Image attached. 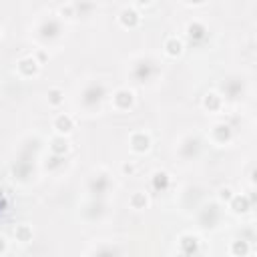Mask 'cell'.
I'll use <instances>...</instances> for the list:
<instances>
[{"label":"cell","mask_w":257,"mask_h":257,"mask_svg":"<svg viewBox=\"0 0 257 257\" xmlns=\"http://www.w3.org/2000/svg\"><path fill=\"white\" fill-rule=\"evenodd\" d=\"M131 143V151L133 153H147L151 149V137L145 131H135L128 139Z\"/></svg>","instance_id":"6da1fadb"},{"label":"cell","mask_w":257,"mask_h":257,"mask_svg":"<svg viewBox=\"0 0 257 257\" xmlns=\"http://www.w3.org/2000/svg\"><path fill=\"white\" fill-rule=\"evenodd\" d=\"M133 102H135V94H133L128 88H118V90H114V94H112V104H114L116 110H126V108L133 106Z\"/></svg>","instance_id":"7a4b0ae2"},{"label":"cell","mask_w":257,"mask_h":257,"mask_svg":"<svg viewBox=\"0 0 257 257\" xmlns=\"http://www.w3.org/2000/svg\"><path fill=\"white\" fill-rule=\"evenodd\" d=\"M38 68H40V62L36 58H32V56H24V58H20L16 62V70L20 72V76H26V78L34 76L38 72Z\"/></svg>","instance_id":"3957f363"},{"label":"cell","mask_w":257,"mask_h":257,"mask_svg":"<svg viewBox=\"0 0 257 257\" xmlns=\"http://www.w3.org/2000/svg\"><path fill=\"white\" fill-rule=\"evenodd\" d=\"M52 126H54V131H56L58 135H68V133H72V128H74V118H72L70 114L62 112V114H58V116L54 118Z\"/></svg>","instance_id":"277c9868"},{"label":"cell","mask_w":257,"mask_h":257,"mask_svg":"<svg viewBox=\"0 0 257 257\" xmlns=\"http://www.w3.org/2000/svg\"><path fill=\"white\" fill-rule=\"evenodd\" d=\"M118 22L124 28H135V26H139L141 16H139V12L135 8H122L120 14H118Z\"/></svg>","instance_id":"5b68a950"},{"label":"cell","mask_w":257,"mask_h":257,"mask_svg":"<svg viewBox=\"0 0 257 257\" xmlns=\"http://www.w3.org/2000/svg\"><path fill=\"white\" fill-rule=\"evenodd\" d=\"M229 207H231L233 213L241 215V213H247V211L251 209V201H249L245 195H233V197L229 199Z\"/></svg>","instance_id":"8992f818"},{"label":"cell","mask_w":257,"mask_h":257,"mask_svg":"<svg viewBox=\"0 0 257 257\" xmlns=\"http://www.w3.org/2000/svg\"><path fill=\"white\" fill-rule=\"evenodd\" d=\"M211 139L217 143V145H225L229 139H231V128L227 124H215L213 131H211Z\"/></svg>","instance_id":"52a82bcc"},{"label":"cell","mask_w":257,"mask_h":257,"mask_svg":"<svg viewBox=\"0 0 257 257\" xmlns=\"http://www.w3.org/2000/svg\"><path fill=\"white\" fill-rule=\"evenodd\" d=\"M50 151H52V155L62 157V155L68 151V139H66V135H56V137L50 141Z\"/></svg>","instance_id":"ba28073f"},{"label":"cell","mask_w":257,"mask_h":257,"mask_svg":"<svg viewBox=\"0 0 257 257\" xmlns=\"http://www.w3.org/2000/svg\"><path fill=\"white\" fill-rule=\"evenodd\" d=\"M221 104H223V98L217 94V92H207L205 96H203V106H205V110H209V112H215V110H219L221 108Z\"/></svg>","instance_id":"9c48e42d"},{"label":"cell","mask_w":257,"mask_h":257,"mask_svg":"<svg viewBox=\"0 0 257 257\" xmlns=\"http://www.w3.org/2000/svg\"><path fill=\"white\" fill-rule=\"evenodd\" d=\"M165 52L169 54V56H181L183 54V42L177 38V36H169L167 40H165Z\"/></svg>","instance_id":"30bf717a"},{"label":"cell","mask_w":257,"mask_h":257,"mask_svg":"<svg viewBox=\"0 0 257 257\" xmlns=\"http://www.w3.org/2000/svg\"><path fill=\"white\" fill-rule=\"evenodd\" d=\"M199 243H197V237H193V235H183L181 237V251L185 253V255H191V253H197V247Z\"/></svg>","instance_id":"8fae6325"},{"label":"cell","mask_w":257,"mask_h":257,"mask_svg":"<svg viewBox=\"0 0 257 257\" xmlns=\"http://www.w3.org/2000/svg\"><path fill=\"white\" fill-rule=\"evenodd\" d=\"M128 205L133 207V209H137V211H141V209H147V205H149V197L145 195V193H133L131 195V199H128Z\"/></svg>","instance_id":"7c38bea8"},{"label":"cell","mask_w":257,"mask_h":257,"mask_svg":"<svg viewBox=\"0 0 257 257\" xmlns=\"http://www.w3.org/2000/svg\"><path fill=\"white\" fill-rule=\"evenodd\" d=\"M14 235H16V239H18L20 243H28V241H32V229H30L28 225H18L16 231H14Z\"/></svg>","instance_id":"4fadbf2b"},{"label":"cell","mask_w":257,"mask_h":257,"mask_svg":"<svg viewBox=\"0 0 257 257\" xmlns=\"http://www.w3.org/2000/svg\"><path fill=\"white\" fill-rule=\"evenodd\" d=\"M62 100H64V92H62L60 88H50V90H48V104L58 106Z\"/></svg>","instance_id":"5bb4252c"},{"label":"cell","mask_w":257,"mask_h":257,"mask_svg":"<svg viewBox=\"0 0 257 257\" xmlns=\"http://www.w3.org/2000/svg\"><path fill=\"white\" fill-rule=\"evenodd\" d=\"M167 183H169V175H167L165 171H157V173L153 175V185H155V189H165Z\"/></svg>","instance_id":"9a60e30c"},{"label":"cell","mask_w":257,"mask_h":257,"mask_svg":"<svg viewBox=\"0 0 257 257\" xmlns=\"http://www.w3.org/2000/svg\"><path fill=\"white\" fill-rule=\"evenodd\" d=\"M187 32H189L191 38H203L205 36V26L199 24V22H193V24L187 26Z\"/></svg>","instance_id":"2e32d148"},{"label":"cell","mask_w":257,"mask_h":257,"mask_svg":"<svg viewBox=\"0 0 257 257\" xmlns=\"http://www.w3.org/2000/svg\"><path fill=\"white\" fill-rule=\"evenodd\" d=\"M247 253H249L247 241H235V243L231 245V255H241V257H245Z\"/></svg>","instance_id":"e0dca14e"},{"label":"cell","mask_w":257,"mask_h":257,"mask_svg":"<svg viewBox=\"0 0 257 257\" xmlns=\"http://www.w3.org/2000/svg\"><path fill=\"white\" fill-rule=\"evenodd\" d=\"M219 197H221V201H227V203H229V199L233 197V191H231L229 187H227V189H221V195H219Z\"/></svg>","instance_id":"ac0fdd59"},{"label":"cell","mask_w":257,"mask_h":257,"mask_svg":"<svg viewBox=\"0 0 257 257\" xmlns=\"http://www.w3.org/2000/svg\"><path fill=\"white\" fill-rule=\"evenodd\" d=\"M122 171L131 175V173H135V165H133V163H124V165H122Z\"/></svg>","instance_id":"d6986e66"},{"label":"cell","mask_w":257,"mask_h":257,"mask_svg":"<svg viewBox=\"0 0 257 257\" xmlns=\"http://www.w3.org/2000/svg\"><path fill=\"white\" fill-rule=\"evenodd\" d=\"M6 249H8V245H6V239L0 235V255H2V253H6Z\"/></svg>","instance_id":"ffe728a7"},{"label":"cell","mask_w":257,"mask_h":257,"mask_svg":"<svg viewBox=\"0 0 257 257\" xmlns=\"http://www.w3.org/2000/svg\"><path fill=\"white\" fill-rule=\"evenodd\" d=\"M135 4H137V6H149L151 0H135Z\"/></svg>","instance_id":"44dd1931"},{"label":"cell","mask_w":257,"mask_h":257,"mask_svg":"<svg viewBox=\"0 0 257 257\" xmlns=\"http://www.w3.org/2000/svg\"><path fill=\"white\" fill-rule=\"evenodd\" d=\"M189 2H195V4H201L203 0H189Z\"/></svg>","instance_id":"7402d4cb"}]
</instances>
